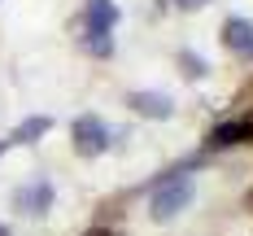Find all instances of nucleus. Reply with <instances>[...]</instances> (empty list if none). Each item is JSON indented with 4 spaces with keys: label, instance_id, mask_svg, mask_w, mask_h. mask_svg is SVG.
<instances>
[{
    "label": "nucleus",
    "instance_id": "nucleus-14",
    "mask_svg": "<svg viewBox=\"0 0 253 236\" xmlns=\"http://www.w3.org/2000/svg\"><path fill=\"white\" fill-rule=\"evenodd\" d=\"M0 149H4V144H0Z\"/></svg>",
    "mask_w": 253,
    "mask_h": 236
},
{
    "label": "nucleus",
    "instance_id": "nucleus-5",
    "mask_svg": "<svg viewBox=\"0 0 253 236\" xmlns=\"http://www.w3.org/2000/svg\"><path fill=\"white\" fill-rule=\"evenodd\" d=\"M223 44L231 52H240V57H253V26L245 18H227L223 22Z\"/></svg>",
    "mask_w": 253,
    "mask_h": 236
},
{
    "label": "nucleus",
    "instance_id": "nucleus-11",
    "mask_svg": "<svg viewBox=\"0 0 253 236\" xmlns=\"http://www.w3.org/2000/svg\"><path fill=\"white\" fill-rule=\"evenodd\" d=\"M179 4H183V9H197V4H205V0H179Z\"/></svg>",
    "mask_w": 253,
    "mask_h": 236
},
{
    "label": "nucleus",
    "instance_id": "nucleus-8",
    "mask_svg": "<svg viewBox=\"0 0 253 236\" xmlns=\"http://www.w3.org/2000/svg\"><path fill=\"white\" fill-rule=\"evenodd\" d=\"M249 131H253L249 123H227V127H218V131H214V144H240Z\"/></svg>",
    "mask_w": 253,
    "mask_h": 236
},
{
    "label": "nucleus",
    "instance_id": "nucleus-9",
    "mask_svg": "<svg viewBox=\"0 0 253 236\" xmlns=\"http://www.w3.org/2000/svg\"><path fill=\"white\" fill-rule=\"evenodd\" d=\"M87 52H96V57H109L114 52V40H109V31H87Z\"/></svg>",
    "mask_w": 253,
    "mask_h": 236
},
{
    "label": "nucleus",
    "instance_id": "nucleus-12",
    "mask_svg": "<svg viewBox=\"0 0 253 236\" xmlns=\"http://www.w3.org/2000/svg\"><path fill=\"white\" fill-rule=\"evenodd\" d=\"M92 236H118V232H92Z\"/></svg>",
    "mask_w": 253,
    "mask_h": 236
},
{
    "label": "nucleus",
    "instance_id": "nucleus-13",
    "mask_svg": "<svg viewBox=\"0 0 253 236\" xmlns=\"http://www.w3.org/2000/svg\"><path fill=\"white\" fill-rule=\"evenodd\" d=\"M0 236H9V228H4V223H0Z\"/></svg>",
    "mask_w": 253,
    "mask_h": 236
},
{
    "label": "nucleus",
    "instance_id": "nucleus-1",
    "mask_svg": "<svg viewBox=\"0 0 253 236\" xmlns=\"http://www.w3.org/2000/svg\"><path fill=\"white\" fill-rule=\"evenodd\" d=\"M188 201H192V175H175V180L157 184L149 210H153L157 223H166V219H175L179 210H188Z\"/></svg>",
    "mask_w": 253,
    "mask_h": 236
},
{
    "label": "nucleus",
    "instance_id": "nucleus-6",
    "mask_svg": "<svg viewBox=\"0 0 253 236\" xmlns=\"http://www.w3.org/2000/svg\"><path fill=\"white\" fill-rule=\"evenodd\" d=\"M118 4L114 0H87V31H114Z\"/></svg>",
    "mask_w": 253,
    "mask_h": 236
},
{
    "label": "nucleus",
    "instance_id": "nucleus-7",
    "mask_svg": "<svg viewBox=\"0 0 253 236\" xmlns=\"http://www.w3.org/2000/svg\"><path fill=\"white\" fill-rule=\"evenodd\" d=\"M48 127H52V118H26L22 127L9 136V144H35L40 136H48Z\"/></svg>",
    "mask_w": 253,
    "mask_h": 236
},
{
    "label": "nucleus",
    "instance_id": "nucleus-10",
    "mask_svg": "<svg viewBox=\"0 0 253 236\" xmlns=\"http://www.w3.org/2000/svg\"><path fill=\"white\" fill-rule=\"evenodd\" d=\"M179 61H183V75H192V79H201L205 70H210V66H205V61H201V57H192V52H183Z\"/></svg>",
    "mask_w": 253,
    "mask_h": 236
},
{
    "label": "nucleus",
    "instance_id": "nucleus-2",
    "mask_svg": "<svg viewBox=\"0 0 253 236\" xmlns=\"http://www.w3.org/2000/svg\"><path fill=\"white\" fill-rule=\"evenodd\" d=\"M75 153L79 157H96L109 149V127H105L96 114H83V118H75Z\"/></svg>",
    "mask_w": 253,
    "mask_h": 236
},
{
    "label": "nucleus",
    "instance_id": "nucleus-3",
    "mask_svg": "<svg viewBox=\"0 0 253 236\" xmlns=\"http://www.w3.org/2000/svg\"><path fill=\"white\" fill-rule=\"evenodd\" d=\"M13 206L22 210V214H44V210L52 206V184L48 180H31L26 188L13 192Z\"/></svg>",
    "mask_w": 253,
    "mask_h": 236
},
{
    "label": "nucleus",
    "instance_id": "nucleus-4",
    "mask_svg": "<svg viewBox=\"0 0 253 236\" xmlns=\"http://www.w3.org/2000/svg\"><path fill=\"white\" fill-rule=\"evenodd\" d=\"M126 105H131L135 114H144V118H170V114H175V105H170L166 92H131Z\"/></svg>",
    "mask_w": 253,
    "mask_h": 236
}]
</instances>
